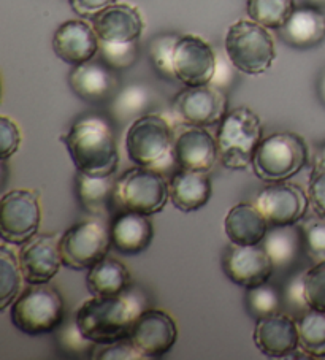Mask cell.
I'll list each match as a JSON object with an SVG mask.
<instances>
[{
    "instance_id": "42",
    "label": "cell",
    "mask_w": 325,
    "mask_h": 360,
    "mask_svg": "<svg viewBox=\"0 0 325 360\" xmlns=\"http://www.w3.org/2000/svg\"><path fill=\"white\" fill-rule=\"evenodd\" d=\"M308 198L312 211L325 218V170H312L308 186Z\"/></svg>"
},
{
    "instance_id": "2",
    "label": "cell",
    "mask_w": 325,
    "mask_h": 360,
    "mask_svg": "<svg viewBox=\"0 0 325 360\" xmlns=\"http://www.w3.org/2000/svg\"><path fill=\"white\" fill-rule=\"evenodd\" d=\"M145 311L139 294L117 297H92L75 313V321L87 340L96 345H110L130 337L139 316Z\"/></svg>"
},
{
    "instance_id": "31",
    "label": "cell",
    "mask_w": 325,
    "mask_h": 360,
    "mask_svg": "<svg viewBox=\"0 0 325 360\" xmlns=\"http://www.w3.org/2000/svg\"><path fill=\"white\" fill-rule=\"evenodd\" d=\"M295 10L293 0H248L249 20L267 29H281Z\"/></svg>"
},
{
    "instance_id": "29",
    "label": "cell",
    "mask_w": 325,
    "mask_h": 360,
    "mask_svg": "<svg viewBox=\"0 0 325 360\" xmlns=\"http://www.w3.org/2000/svg\"><path fill=\"white\" fill-rule=\"evenodd\" d=\"M298 349L306 357H325V313L308 309L297 319Z\"/></svg>"
},
{
    "instance_id": "39",
    "label": "cell",
    "mask_w": 325,
    "mask_h": 360,
    "mask_svg": "<svg viewBox=\"0 0 325 360\" xmlns=\"http://www.w3.org/2000/svg\"><path fill=\"white\" fill-rule=\"evenodd\" d=\"M92 359L96 360H140V359H146L143 354L139 351L132 340L126 338L121 341H116V343H110V345H96L92 352Z\"/></svg>"
},
{
    "instance_id": "17",
    "label": "cell",
    "mask_w": 325,
    "mask_h": 360,
    "mask_svg": "<svg viewBox=\"0 0 325 360\" xmlns=\"http://www.w3.org/2000/svg\"><path fill=\"white\" fill-rule=\"evenodd\" d=\"M183 126L174 132L173 158L177 169L210 172L217 160L216 139L205 127Z\"/></svg>"
},
{
    "instance_id": "8",
    "label": "cell",
    "mask_w": 325,
    "mask_h": 360,
    "mask_svg": "<svg viewBox=\"0 0 325 360\" xmlns=\"http://www.w3.org/2000/svg\"><path fill=\"white\" fill-rule=\"evenodd\" d=\"M170 200V186L164 173L136 165L116 178L115 210L153 216Z\"/></svg>"
},
{
    "instance_id": "46",
    "label": "cell",
    "mask_w": 325,
    "mask_h": 360,
    "mask_svg": "<svg viewBox=\"0 0 325 360\" xmlns=\"http://www.w3.org/2000/svg\"><path fill=\"white\" fill-rule=\"evenodd\" d=\"M306 4L316 8H325V0H306Z\"/></svg>"
},
{
    "instance_id": "33",
    "label": "cell",
    "mask_w": 325,
    "mask_h": 360,
    "mask_svg": "<svg viewBox=\"0 0 325 360\" xmlns=\"http://www.w3.org/2000/svg\"><path fill=\"white\" fill-rule=\"evenodd\" d=\"M178 39L179 35L177 34H160L149 41V59L162 78L177 79L173 70V56Z\"/></svg>"
},
{
    "instance_id": "38",
    "label": "cell",
    "mask_w": 325,
    "mask_h": 360,
    "mask_svg": "<svg viewBox=\"0 0 325 360\" xmlns=\"http://www.w3.org/2000/svg\"><path fill=\"white\" fill-rule=\"evenodd\" d=\"M305 295L310 309L325 313V262L305 271Z\"/></svg>"
},
{
    "instance_id": "1",
    "label": "cell",
    "mask_w": 325,
    "mask_h": 360,
    "mask_svg": "<svg viewBox=\"0 0 325 360\" xmlns=\"http://www.w3.org/2000/svg\"><path fill=\"white\" fill-rule=\"evenodd\" d=\"M62 141L79 173L91 176H111L116 173L120 153L113 129L102 116L79 117L62 136Z\"/></svg>"
},
{
    "instance_id": "36",
    "label": "cell",
    "mask_w": 325,
    "mask_h": 360,
    "mask_svg": "<svg viewBox=\"0 0 325 360\" xmlns=\"http://www.w3.org/2000/svg\"><path fill=\"white\" fill-rule=\"evenodd\" d=\"M149 101H151V97H149L146 88L140 84H132L117 92L113 102V111L122 120H126L129 116H136L141 111H145Z\"/></svg>"
},
{
    "instance_id": "16",
    "label": "cell",
    "mask_w": 325,
    "mask_h": 360,
    "mask_svg": "<svg viewBox=\"0 0 325 360\" xmlns=\"http://www.w3.org/2000/svg\"><path fill=\"white\" fill-rule=\"evenodd\" d=\"M59 238L49 233H37L21 245L18 259L27 284H46L58 275L62 265Z\"/></svg>"
},
{
    "instance_id": "34",
    "label": "cell",
    "mask_w": 325,
    "mask_h": 360,
    "mask_svg": "<svg viewBox=\"0 0 325 360\" xmlns=\"http://www.w3.org/2000/svg\"><path fill=\"white\" fill-rule=\"evenodd\" d=\"M303 233V251L312 264L325 262V218L314 216L303 218L300 224Z\"/></svg>"
},
{
    "instance_id": "14",
    "label": "cell",
    "mask_w": 325,
    "mask_h": 360,
    "mask_svg": "<svg viewBox=\"0 0 325 360\" xmlns=\"http://www.w3.org/2000/svg\"><path fill=\"white\" fill-rule=\"evenodd\" d=\"M130 340L146 359H159L170 352L178 340L173 318L160 309H145L130 332Z\"/></svg>"
},
{
    "instance_id": "18",
    "label": "cell",
    "mask_w": 325,
    "mask_h": 360,
    "mask_svg": "<svg viewBox=\"0 0 325 360\" xmlns=\"http://www.w3.org/2000/svg\"><path fill=\"white\" fill-rule=\"evenodd\" d=\"M68 84L79 98L91 103H102L115 98L120 89L116 70L103 60L91 59L75 65L68 75Z\"/></svg>"
},
{
    "instance_id": "26",
    "label": "cell",
    "mask_w": 325,
    "mask_h": 360,
    "mask_svg": "<svg viewBox=\"0 0 325 360\" xmlns=\"http://www.w3.org/2000/svg\"><path fill=\"white\" fill-rule=\"evenodd\" d=\"M115 184L116 178L91 176L79 173L77 175V195L87 213L94 218H106L115 210Z\"/></svg>"
},
{
    "instance_id": "40",
    "label": "cell",
    "mask_w": 325,
    "mask_h": 360,
    "mask_svg": "<svg viewBox=\"0 0 325 360\" xmlns=\"http://www.w3.org/2000/svg\"><path fill=\"white\" fill-rule=\"evenodd\" d=\"M283 305L293 314L300 316H303L310 309L305 295V271L297 273L287 281L283 292Z\"/></svg>"
},
{
    "instance_id": "30",
    "label": "cell",
    "mask_w": 325,
    "mask_h": 360,
    "mask_svg": "<svg viewBox=\"0 0 325 360\" xmlns=\"http://www.w3.org/2000/svg\"><path fill=\"white\" fill-rule=\"evenodd\" d=\"M23 279L20 259L4 241L0 246V311L13 305L21 292Z\"/></svg>"
},
{
    "instance_id": "24",
    "label": "cell",
    "mask_w": 325,
    "mask_h": 360,
    "mask_svg": "<svg viewBox=\"0 0 325 360\" xmlns=\"http://www.w3.org/2000/svg\"><path fill=\"white\" fill-rule=\"evenodd\" d=\"M268 222L255 203H238L224 218V232L232 245H260L268 232Z\"/></svg>"
},
{
    "instance_id": "15",
    "label": "cell",
    "mask_w": 325,
    "mask_h": 360,
    "mask_svg": "<svg viewBox=\"0 0 325 360\" xmlns=\"http://www.w3.org/2000/svg\"><path fill=\"white\" fill-rule=\"evenodd\" d=\"M222 269L230 281L241 288L251 289L268 283L274 270L264 245H232L224 254Z\"/></svg>"
},
{
    "instance_id": "22",
    "label": "cell",
    "mask_w": 325,
    "mask_h": 360,
    "mask_svg": "<svg viewBox=\"0 0 325 360\" xmlns=\"http://www.w3.org/2000/svg\"><path fill=\"white\" fill-rule=\"evenodd\" d=\"M110 238L115 251L126 256H136L145 252L153 243V222L145 214L116 211L115 218L110 222Z\"/></svg>"
},
{
    "instance_id": "37",
    "label": "cell",
    "mask_w": 325,
    "mask_h": 360,
    "mask_svg": "<svg viewBox=\"0 0 325 360\" xmlns=\"http://www.w3.org/2000/svg\"><path fill=\"white\" fill-rule=\"evenodd\" d=\"M58 343L60 346V349L72 354V356H92L94 347H96V343H92L91 340H87L83 332L79 330V327L77 324V321H70L58 328Z\"/></svg>"
},
{
    "instance_id": "11",
    "label": "cell",
    "mask_w": 325,
    "mask_h": 360,
    "mask_svg": "<svg viewBox=\"0 0 325 360\" xmlns=\"http://www.w3.org/2000/svg\"><path fill=\"white\" fill-rule=\"evenodd\" d=\"M173 115L186 126L208 127L219 124L227 113V97L215 84L186 86L172 103Z\"/></svg>"
},
{
    "instance_id": "28",
    "label": "cell",
    "mask_w": 325,
    "mask_h": 360,
    "mask_svg": "<svg viewBox=\"0 0 325 360\" xmlns=\"http://www.w3.org/2000/svg\"><path fill=\"white\" fill-rule=\"evenodd\" d=\"M262 245L270 256L273 265L284 269L295 262L298 254L303 251L302 229L297 224L268 227Z\"/></svg>"
},
{
    "instance_id": "23",
    "label": "cell",
    "mask_w": 325,
    "mask_h": 360,
    "mask_svg": "<svg viewBox=\"0 0 325 360\" xmlns=\"http://www.w3.org/2000/svg\"><path fill=\"white\" fill-rule=\"evenodd\" d=\"M279 30L281 39L295 49H311L325 40V15L321 8L305 5L293 10Z\"/></svg>"
},
{
    "instance_id": "45",
    "label": "cell",
    "mask_w": 325,
    "mask_h": 360,
    "mask_svg": "<svg viewBox=\"0 0 325 360\" xmlns=\"http://www.w3.org/2000/svg\"><path fill=\"white\" fill-rule=\"evenodd\" d=\"M317 94L321 97V102L325 105V70L322 72L321 78H319V83H317Z\"/></svg>"
},
{
    "instance_id": "44",
    "label": "cell",
    "mask_w": 325,
    "mask_h": 360,
    "mask_svg": "<svg viewBox=\"0 0 325 360\" xmlns=\"http://www.w3.org/2000/svg\"><path fill=\"white\" fill-rule=\"evenodd\" d=\"M314 170H325V143L319 148L314 158Z\"/></svg>"
},
{
    "instance_id": "13",
    "label": "cell",
    "mask_w": 325,
    "mask_h": 360,
    "mask_svg": "<svg viewBox=\"0 0 325 360\" xmlns=\"http://www.w3.org/2000/svg\"><path fill=\"white\" fill-rule=\"evenodd\" d=\"M217 67L216 54L202 37L179 35L174 46V78L184 86L210 84Z\"/></svg>"
},
{
    "instance_id": "25",
    "label": "cell",
    "mask_w": 325,
    "mask_h": 360,
    "mask_svg": "<svg viewBox=\"0 0 325 360\" xmlns=\"http://www.w3.org/2000/svg\"><path fill=\"white\" fill-rule=\"evenodd\" d=\"M168 186H170V202L183 213H192L203 208L212 194L208 172L177 169Z\"/></svg>"
},
{
    "instance_id": "41",
    "label": "cell",
    "mask_w": 325,
    "mask_h": 360,
    "mask_svg": "<svg viewBox=\"0 0 325 360\" xmlns=\"http://www.w3.org/2000/svg\"><path fill=\"white\" fill-rule=\"evenodd\" d=\"M21 145V130L8 116H0V158L7 160L16 154Z\"/></svg>"
},
{
    "instance_id": "21",
    "label": "cell",
    "mask_w": 325,
    "mask_h": 360,
    "mask_svg": "<svg viewBox=\"0 0 325 360\" xmlns=\"http://www.w3.org/2000/svg\"><path fill=\"white\" fill-rule=\"evenodd\" d=\"M91 24L100 41H139L145 29L140 10L129 4H113L91 18Z\"/></svg>"
},
{
    "instance_id": "6",
    "label": "cell",
    "mask_w": 325,
    "mask_h": 360,
    "mask_svg": "<svg viewBox=\"0 0 325 360\" xmlns=\"http://www.w3.org/2000/svg\"><path fill=\"white\" fill-rule=\"evenodd\" d=\"M10 318L18 330L30 337L54 332L65 319L64 299L48 283L29 284L11 305Z\"/></svg>"
},
{
    "instance_id": "10",
    "label": "cell",
    "mask_w": 325,
    "mask_h": 360,
    "mask_svg": "<svg viewBox=\"0 0 325 360\" xmlns=\"http://www.w3.org/2000/svg\"><path fill=\"white\" fill-rule=\"evenodd\" d=\"M42 207L39 195L29 189L5 192L0 200V235L5 243L23 245L39 233Z\"/></svg>"
},
{
    "instance_id": "7",
    "label": "cell",
    "mask_w": 325,
    "mask_h": 360,
    "mask_svg": "<svg viewBox=\"0 0 325 360\" xmlns=\"http://www.w3.org/2000/svg\"><path fill=\"white\" fill-rule=\"evenodd\" d=\"M308 162V146L298 134L276 132L264 136L254 154V175L265 183L287 181Z\"/></svg>"
},
{
    "instance_id": "3",
    "label": "cell",
    "mask_w": 325,
    "mask_h": 360,
    "mask_svg": "<svg viewBox=\"0 0 325 360\" xmlns=\"http://www.w3.org/2000/svg\"><path fill=\"white\" fill-rule=\"evenodd\" d=\"M264 140L260 117L251 108L229 110L216 130L217 160L229 170H245L253 165L254 154Z\"/></svg>"
},
{
    "instance_id": "32",
    "label": "cell",
    "mask_w": 325,
    "mask_h": 360,
    "mask_svg": "<svg viewBox=\"0 0 325 360\" xmlns=\"http://www.w3.org/2000/svg\"><path fill=\"white\" fill-rule=\"evenodd\" d=\"M246 305L249 313L255 319H264L268 316L276 314L283 308V294L274 285L264 283L255 288L248 289Z\"/></svg>"
},
{
    "instance_id": "20",
    "label": "cell",
    "mask_w": 325,
    "mask_h": 360,
    "mask_svg": "<svg viewBox=\"0 0 325 360\" xmlns=\"http://www.w3.org/2000/svg\"><path fill=\"white\" fill-rule=\"evenodd\" d=\"M253 338L264 356L272 359L289 357L298 347L297 321L281 311L268 318L257 319Z\"/></svg>"
},
{
    "instance_id": "27",
    "label": "cell",
    "mask_w": 325,
    "mask_h": 360,
    "mask_svg": "<svg viewBox=\"0 0 325 360\" xmlns=\"http://www.w3.org/2000/svg\"><path fill=\"white\" fill-rule=\"evenodd\" d=\"M129 284V270L120 260L108 256L92 265L86 276V285L92 297H117L126 292Z\"/></svg>"
},
{
    "instance_id": "12",
    "label": "cell",
    "mask_w": 325,
    "mask_h": 360,
    "mask_svg": "<svg viewBox=\"0 0 325 360\" xmlns=\"http://www.w3.org/2000/svg\"><path fill=\"white\" fill-rule=\"evenodd\" d=\"M255 205L270 227L298 224L306 216L310 198L297 184L268 183L255 197Z\"/></svg>"
},
{
    "instance_id": "4",
    "label": "cell",
    "mask_w": 325,
    "mask_h": 360,
    "mask_svg": "<svg viewBox=\"0 0 325 360\" xmlns=\"http://www.w3.org/2000/svg\"><path fill=\"white\" fill-rule=\"evenodd\" d=\"M174 130L164 116L148 113L135 117L124 140L130 162L160 173L177 167L173 158Z\"/></svg>"
},
{
    "instance_id": "5",
    "label": "cell",
    "mask_w": 325,
    "mask_h": 360,
    "mask_svg": "<svg viewBox=\"0 0 325 360\" xmlns=\"http://www.w3.org/2000/svg\"><path fill=\"white\" fill-rule=\"evenodd\" d=\"M224 48L230 64L246 75H262L276 59L272 34L253 20L234 22L226 34Z\"/></svg>"
},
{
    "instance_id": "43",
    "label": "cell",
    "mask_w": 325,
    "mask_h": 360,
    "mask_svg": "<svg viewBox=\"0 0 325 360\" xmlns=\"http://www.w3.org/2000/svg\"><path fill=\"white\" fill-rule=\"evenodd\" d=\"M116 4V0H70L73 11L83 18H92L110 5Z\"/></svg>"
},
{
    "instance_id": "35",
    "label": "cell",
    "mask_w": 325,
    "mask_h": 360,
    "mask_svg": "<svg viewBox=\"0 0 325 360\" xmlns=\"http://www.w3.org/2000/svg\"><path fill=\"white\" fill-rule=\"evenodd\" d=\"M100 60L113 70H124V68L132 67L140 56L139 41L129 43H106L100 41L98 48Z\"/></svg>"
},
{
    "instance_id": "9",
    "label": "cell",
    "mask_w": 325,
    "mask_h": 360,
    "mask_svg": "<svg viewBox=\"0 0 325 360\" xmlns=\"http://www.w3.org/2000/svg\"><path fill=\"white\" fill-rule=\"evenodd\" d=\"M110 248V226L94 216L73 224L59 238L62 265L72 270H89L106 257Z\"/></svg>"
},
{
    "instance_id": "19",
    "label": "cell",
    "mask_w": 325,
    "mask_h": 360,
    "mask_svg": "<svg viewBox=\"0 0 325 360\" xmlns=\"http://www.w3.org/2000/svg\"><path fill=\"white\" fill-rule=\"evenodd\" d=\"M100 40L91 22L68 20L54 32L53 49L60 60L68 65H79L98 54Z\"/></svg>"
}]
</instances>
